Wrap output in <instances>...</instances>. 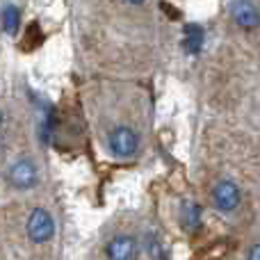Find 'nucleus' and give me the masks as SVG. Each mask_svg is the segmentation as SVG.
<instances>
[{
	"label": "nucleus",
	"mask_w": 260,
	"mask_h": 260,
	"mask_svg": "<svg viewBox=\"0 0 260 260\" xmlns=\"http://www.w3.org/2000/svg\"><path fill=\"white\" fill-rule=\"evenodd\" d=\"M212 201H215V206L219 210H233L240 203V189L231 180H221L212 189Z\"/></svg>",
	"instance_id": "nucleus-5"
},
{
	"label": "nucleus",
	"mask_w": 260,
	"mask_h": 260,
	"mask_svg": "<svg viewBox=\"0 0 260 260\" xmlns=\"http://www.w3.org/2000/svg\"><path fill=\"white\" fill-rule=\"evenodd\" d=\"M18 21H21V12L14 5H3V30L7 35H16L18 32Z\"/></svg>",
	"instance_id": "nucleus-9"
},
{
	"label": "nucleus",
	"mask_w": 260,
	"mask_h": 260,
	"mask_svg": "<svg viewBox=\"0 0 260 260\" xmlns=\"http://www.w3.org/2000/svg\"><path fill=\"white\" fill-rule=\"evenodd\" d=\"M7 180L14 185L16 189H30L37 185L39 174L32 160H16L7 171Z\"/></svg>",
	"instance_id": "nucleus-3"
},
{
	"label": "nucleus",
	"mask_w": 260,
	"mask_h": 260,
	"mask_svg": "<svg viewBox=\"0 0 260 260\" xmlns=\"http://www.w3.org/2000/svg\"><path fill=\"white\" fill-rule=\"evenodd\" d=\"M249 260H260V242L251 247V251H249Z\"/></svg>",
	"instance_id": "nucleus-12"
},
{
	"label": "nucleus",
	"mask_w": 260,
	"mask_h": 260,
	"mask_svg": "<svg viewBox=\"0 0 260 260\" xmlns=\"http://www.w3.org/2000/svg\"><path fill=\"white\" fill-rule=\"evenodd\" d=\"M25 37H27V41H25V44H21V46H23L25 50H32V48H35V46L41 41V30H39V25H37V23H32V25L27 27V35H25Z\"/></svg>",
	"instance_id": "nucleus-10"
},
{
	"label": "nucleus",
	"mask_w": 260,
	"mask_h": 260,
	"mask_svg": "<svg viewBox=\"0 0 260 260\" xmlns=\"http://www.w3.org/2000/svg\"><path fill=\"white\" fill-rule=\"evenodd\" d=\"M139 146V137L133 128L128 126H117L110 133V148H112L114 155L119 157H130L137 153Z\"/></svg>",
	"instance_id": "nucleus-1"
},
{
	"label": "nucleus",
	"mask_w": 260,
	"mask_h": 260,
	"mask_svg": "<svg viewBox=\"0 0 260 260\" xmlns=\"http://www.w3.org/2000/svg\"><path fill=\"white\" fill-rule=\"evenodd\" d=\"M229 9H231V14H233L235 23H238L240 27L251 30V27L260 25V9L253 3H244V0H240V3H231Z\"/></svg>",
	"instance_id": "nucleus-4"
},
{
	"label": "nucleus",
	"mask_w": 260,
	"mask_h": 260,
	"mask_svg": "<svg viewBox=\"0 0 260 260\" xmlns=\"http://www.w3.org/2000/svg\"><path fill=\"white\" fill-rule=\"evenodd\" d=\"M55 233V221L53 217L48 215L46 210H41V208H37V210H32L30 219H27V235H30L32 242H48L50 238H53Z\"/></svg>",
	"instance_id": "nucleus-2"
},
{
	"label": "nucleus",
	"mask_w": 260,
	"mask_h": 260,
	"mask_svg": "<svg viewBox=\"0 0 260 260\" xmlns=\"http://www.w3.org/2000/svg\"><path fill=\"white\" fill-rule=\"evenodd\" d=\"M203 46V30L199 25H194V23H189V25H185V39H183V48L187 50V53L197 55L199 50H201Z\"/></svg>",
	"instance_id": "nucleus-8"
},
{
	"label": "nucleus",
	"mask_w": 260,
	"mask_h": 260,
	"mask_svg": "<svg viewBox=\"0 0 260 260\" xmlns=\"http://www.w3.org/2000/svg\"><path fill=\"white\" fill-rule=\"evenodd\" d=\"M110 260H137V242L130 235H117L108 244Z\"/></svg>",
	"instance_id": "nucleus-6"
},
{
	"label": "nucleus",
	"mask_w": 260,
	"mask_h": 260,
	"mask_svg": "<svg viewBox=\"0 0 260 260\" xmlns=\"http://www.w3.org/2000/svg\"><path fill=\"white\" fill-rule=\"evenodd\" d=\"M148 253H151V258H153V260H165V256H162V247L157 244V240H155V238L148 240Z\"/></svg>",
	"instance_id": "nucleus-11"
},
{
	"label": "nucleus",
	"mask_w": 260,
	"mask_h": 260,
	"mask_svg": "<svg viewBox=\"0 0 260 260\" xmlns=\"http://www.w3.org/2000/svg\"><path fill=\"white\" fill-rule=\"evenodd\" d=\"M180 226H183L187 233H194L201 226V208L192 201L183 203V210H180Z\"/></svg>",
	"instance_id": "nucleus-7"
}]
</instances>
